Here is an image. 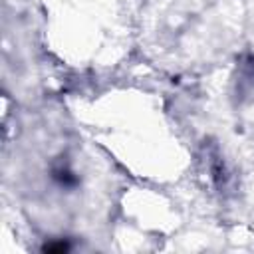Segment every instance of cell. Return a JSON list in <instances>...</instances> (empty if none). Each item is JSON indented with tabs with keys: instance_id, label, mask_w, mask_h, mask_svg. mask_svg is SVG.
Wrapping results in <instances>:
<instances>
[{
	"instance_id": "1",
	"label": "cell",
	"mask_w": 254,
	"mask_h": 254,
	"mask_svg": "<svg viewBox=\"0 0 254 254\" xmlns=\"http://www.w3.org/2000/svg\"><path fill=\"white\" fill-rule=\"evenodd\" d=\"M52 179H54L60 187H64V189H75L77 183H79L77 175H75L65 163H60V165H54V167H52Z\"/></svg>"
},
{
	"instance_id": "2",
	"label": "cell",
	"mask_w": 254,
	"mask_h": 254,
	"mask_svg": "<svg viewBox=\"0 0 254 254\" xmlns=\"http://www.w3.org/2000/svg\"><path fill=\"white\" fill-rule=\"evenodd\" d=\"M42 252H48V254H64V252H69L71 250V242L67 238H58V240H48L42 244L40 248Z\"/></svg>"
}]
</instances>
